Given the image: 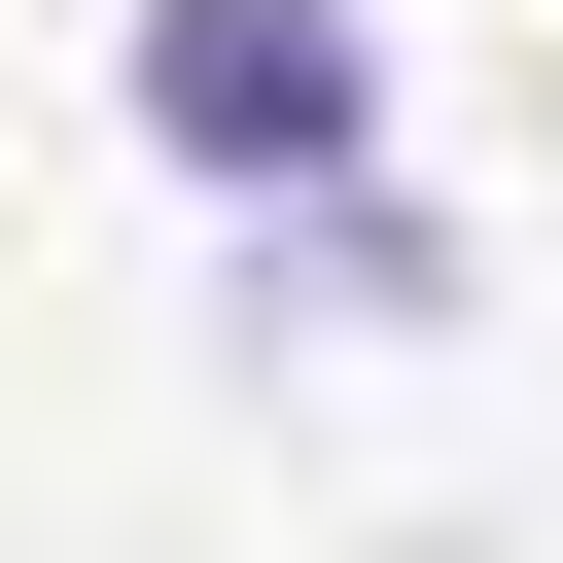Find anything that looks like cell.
Returning a JSON list of instances; mask_svg holds the SVG:
<instances>
[{"instance_id":"1","label":"cell","mask_w":563,"mask_h":563,"mask_svg":"<svg viewBox=\"0 0 563 563\" xmlns=\"http://www.w3.org/2000/svg\"><path fill=\"white\" fill-rule=\"evenodd\" d=\"M106 70H141V141H176L211 211H317V176L387 141V35H352V0H141Z\"/></svg>"}]
</instances>
